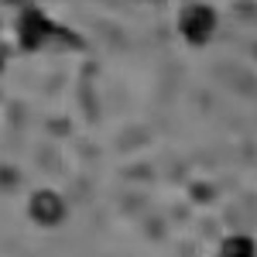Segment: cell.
Instances as JSON below:
<instances>
[{
	"label": "cell",
	"instance_id": "cell-5",
	"mask_svg": "<svg viewBox=\"0 0 257 257\" xmlns=\"http://www.w3.org/2000/svg\"><path fill=\"white\" fill-rule=\"evenodd\" d=\"M7 4H21V0H7Z\"/></svg>",
	"mask_w": 257,
	"mask_h": 257
},
{
	"label": "cell",
	"instance_id": "cell-1",
	"mask_svg": "<svg viewBox=\"0 0 257 257\" xmlns=\"http://www.w3.org/2000/svg\"><path fill=\"white\" fill-rule=\"evenodd\" d=\"M178 31L182 38L192 41V45H206L216 31V11L209 4H189L182 14H178Z\"/></svg>",
	"mask_w": 257,
	"mask_h": 257
},
{
	"label": "cell",
	"instance_id": "cell-3",
	"mask_svg": "<svg viewBox=\"0 0 257 257\" xmlns=\"http://www.w3.org/2000/svg\"><path fill=\"white\" fill-rule=\"evenodd\" d=\"M52 35V18H45L41 11H24L21 14V21H18V38H21V45L24 48H38L41 41Z\"/></svg>",
	"mask_w": 257,
	"mask_h": 257
},
{
	"label": "cell",
	"instance_id": "cell-4",
	"mask_svg": "<svg viewBox=\"0 0 257 257\" xmlns=\"http://www.w3.org/2000/svg\"><path fill=\"white\" fill-rule=\"evenodd\" d=\"M219 257H257V243L247 233H233L219 243Z\"/></svg>",
	"mask_w": 257,
	"mask_h": 257
},
{
	"label": "cell",
	"instance_id": "cell-2",
	"mask_svg": "<svg viewBox=\"0 0 257 257\" xmlns=\"http://www.w3.org/2000/svg\"><path fill=\"white\" fill-rule=\"evenodd\" d=\"M65 213H69L65 209V199L55 189H38L35 196L28 199V216L35 219L38 226H48L52 230V226H59L62 219H65Z\"/></svg>",
	"mask_w": 257,
	"mask_h": 257
}]
</instances>
